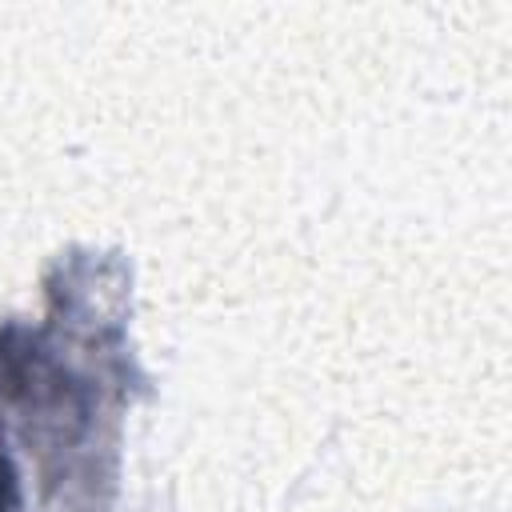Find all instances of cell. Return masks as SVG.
<instances>
[{"mask_svg":"<svg viewBox=\"0 0 512 512\" xmlns=\"http://www.w3.org/2000/svg\"><path fill=\"white\" fill-rule=\"evenodd\" d=\"M16 504V476H12V464L0 460V512H8Z\"/></svg>","mask_w":512,"mask_h":512,"instance_id":"1","label":"cell"}]
</instances>
